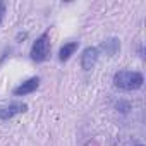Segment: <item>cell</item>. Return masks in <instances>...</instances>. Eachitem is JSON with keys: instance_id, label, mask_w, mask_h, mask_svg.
Returning <instances> with one entry per match:
<instances>
[{"instance_id": "6da1fadb", "label": "cell", "mask_w": 146, "mask_h": 146, "mask_svg": "<svg viewBox=\"0 0 146 146\" xmlns=\"http://www.w3.org/2000/svg\"><path fill=\"white\" fill-rule=\"evenodd\" d=\"M113 86L122 91H136L144 84V78L137 70H119L113 74Z\"/></svg>"}, {"instance_id": "7a4b0ae2", "label": "cell", "mask_w": 146, "mask_h": 146, "mask_svg": "<svg viewBox=\"0 0 146 146\" xmlns=\"http://www.w3.org/2000/svg\"><path fill=\"white\" fill-rule=\"evenodd\" d=\"M50 50H52V45H50V31H45L41 33L31 45V50H29V57L33 62H45L48 57H50Z\"/></svg>"}, {"instance_id": "3957f363", "label": "cell", "mask_w": 146, "mask_h": 146, "mask_svg": "<svg viewBox=\"0 0 146 146\" xmlns=\"http://www.w3.org/2000/svg\"><path fill=\"white\" fill-rule=\"evenodd\" d=\"M24 112H28V105L23 102H14L9 105H4V107H0V120H11L16 115L24 113Z\"/></svg>"}, {"instance_id": "277c9868", "label": "cell", "mask_w": 146, "mask_h": 146, "mask_svg": "<svg viewBox=\"0 0 146 146\" xmlns=\"http://www.w3.org/2000/svg\"><path fill=\"white\" fill-rule=\"evenodd\" d=\"M98 57H100V48H96V46L84 48L83 53H81V67H83V70H91L96 65Z\"/></svg>"}, {"instance_id": "5b68a950", "label": "cell", "mask_w": 146, "mask_h": 146, "mask_svg": "<svg viewBox=\"0 0 146 146\" xmlns=\"http://www.w3.org/2000/svg\"><path fill=\"white\" fill-rule=\"evenodd\" d=\"M38 86H40V78L35 76V78H29L28 81L21 83L19 86H16V88L12 90V95H14V96H26V95H29V93H35V91L38 90Z\"/></svg>"}, {"instance_id": "8992f818", "label": "cell", "mask_w": 146, "mask_h": 146, "mask_svg": "<svg viewBox=\"0 0 146 146\" xmlns=\"http://www.w3.org/2000/svg\"><path fill=\"white\" fill-rule=\"evenodd\" d=\"M79 48V41H69V43H64L58 50V60L60 62H67L72 55L76 53V50Z\"/></svg>"}, {"instance_id": "52a82bcc", "label": "cell", "mask_w": 146, "mask_h": 146, "mask_svg": "<svg viewBox=\"0 0 146 146\" xmlns=\"http://www.w3.org/2000/svg\"><path fill=\"white\" fill-rule=\"evenodd\" d=\"M100 48L105 50V53H107L108 57H113V55L120 50V41H119L117 38H108V40H105V41L100 45Z\"/></svg>"}, {"instance_id": "ba28073f", "label": "cell", "mask_w": 146, "mask_h": 146, "mask_svg": "<svg viewBox=\"0 0 146 146\" xmlns=\"http://www.w3.org/2000/svg\"><path fill=\"white\" fill-rule=\"evenodd\" d=\"M5 2H0V26H2V23H4V17H5Z\"/></svg>"}, {"instance_id": "9c48e42d", "label": "cell", "mask_w": 146, "mask_h": 146, "mask_svg": "<svg viewBox=\"0 0 146 146\" xmlns=\"http://www.w3.org/2000/svg\"><path fill=\"white\" fill-rule=\"evenodd\" d=\"M117 108H119L120 112H124V113H125V112L129 110V103H124V102H119V103H117Z\"/></svg>"}, {"instance_id": "30bf717a", "label": "cell", "mask_w": 146, "mask_h": 146, "mask_svg": "<svg viewBox=\"0 0 146 146\" xmlns=\"http://www.w3.org/2000/svg\"><path fill=\"white\" fill-rule=\"evenodd\" d=\"M136 146H143V144H136Z\"/></svg>"}]
</instances>
